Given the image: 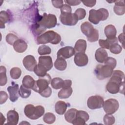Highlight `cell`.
<instances>
[{
  "label": "cell",
  "mask_w": 125,
  "mask_h": 125,
  "mask_svg": "<svg viewBox=\"0 0 125 125\" xmlns=\"http://www.w3.org/2000/svg\"><path fill=\"white\" fill-rule=\"evenodd\" d=\"M61 41V36L53 30L47 31L37 38L38 44L51 43L53 44H57Z\"/></svg>",
  "instance_id": "1"
},
{
  "label": "cell",
  "mask_w": 125,
  "mask_h": 125,
  "mask_svg": "<svg viewBox=\"0 0 125 125\" xmlns=\"http://www.w3.org/2000/svg\"><path fill=\"white\" fill-rule=\"evenodd\" d=\"M109 16L108 11L105 8H100L96 10L91 9L89 12V21L94 24H98L100 21L106 20Z\"/></svg>",
  "instance_id": "2"
},
{
  "label": "cell",
  "mask_w": 125,
  "mask_h": 125,
  "mask_svg": "<svg viewBox=\"0 0 125 125\" xmlns=\"http://www.w3.org/2000/svg\"><path fill=\"white\" fill-rule=\"evenodd\" d=\"M82 33L86 36L87 40L90 42H95L99 39V32L94 28L93 25L89 22L85 21L81 25Z\"/></svg>",
  "instance_id": "3"
},
{
  "label": "cell",
  "mask_w": 125,
  "mask_h": 125,
  "mask_svg": "<svg viewBox=\"0 0 125 125\" xmlns=\"http://www.w3.org/2000/svg\"><path fill=\"white\" fill-rule=\"evenodd\" d=\"M44 108L42 105L34 106L33 104L26 105L24 109L25 116L31 120H36L42 117L44 113Z\"/></svg>",
  "instance_id": "4"
},
{
  "label": "cell",
  "mask_w": 125,
  "mask_h": 125,
  "mask_svg": "<svg viewBox=\"0 0 125 125\" xmlns=\"http://www.w3.org/2000/svg\"><path fill=\"white\" fill-rule=\"evenodd\" d=\"M57 19L55 15L44 13L38 22V25L44 29L52 28L56 26Z\"/></svg>",
  "instance_id": "5"
},
{
  "label": "cell",
  "mask_w": 125,
  "mask_h": 125,
  "mask_svg": "<svg viewBox=\"0 0 125 125\" xmlns=\"http://www.w3.org/2000/svg\"><path fill=\"white\" fill-rule=\"evenodd\" d=\"M113 69L107 65L98 64L95 69L94 73L98 79L102 80L111 77Z\"/></svg>",
  "instance_id": "6"
},
{
  "label": "cell",
  "mask_w": 125,
  "mask_h": 125,
  "mask_svg": "<svg viewBox=\"0 0 125 125\" xmlns=\"http://www.w3.org/2000/svg\"><path fill=\"white\" fill-rule=\"evenodd\" d=\"M51 80L50 76L47 74L44 77H40L38 80L35 81L34 86L32 89L40 94L47 88L49 84L51 83Z\"/></svg>",
  "instance_id": "7"
},
{
  "label": "cell",
  "mask_w": 125,
  "mask_h": 125,
  "mask_svg": "<svg viewBox=\"0 0 125 125\" xmlns=\"http://www.w3.org/2000/svg\"><path fill=\"white\" fill-rule=\"evenodd\" d=\"M103 107L104 112L106 114L112 115L118 110L119 104L117 100L115 99H109L104 101Z\"/></svg>",
  "instance_id": "8"
},
{
  "label": "cell",
  "mask_w": 125,
  "mask_h": 125,
  "mask_svg": "<svg viewBox=\"0 0 125 125\" xmlns=\"http://www.w3.org/2000/svg\"><path fill=\"white\" fill-rule=\"evenodd\" d=\"M104 99L99 95H94L90 97L87 101V105L90 109H96L103 107Z\"/></svg>",
  "instance_id": "9"
},
{
  "label": "cell",
  "mask_w": 125,
  "mask_h": 125,
  "mask_svg": "<svg viewBox=\"0 0 125 125\" xmlns=\"http://www.w3.org/2000/svg\"><path fill=\"white\" fill-rule=\"evenodd\" d=\"M124 83H120L117 82L109 80L106 84V89L109 93L112 94H117L118 92L122 93V91H123L124 93Z\"/></svg>",
  "instance_id": "10"
},
{
  "label": "cell",
  "mask_w": 125,
  "mask_h": 125,
  "mask_svg": "<svg viewBox=\"0 0 125 125\" xmlns=\"http://www.w3.org/2000/svg\"><path fill=\"white\" fill-rule=\"evenodd\" d=\"M60 20L62 24L68 25H75L78 22L79 20L75 13H68L65 14H61Z\"/></svg>",
  "instance_id": "11"
},
{
  "label": "cell",
  "mask_w": 125,
  "mask_h": 125,
  "mask_svg": "<svg viewBox=\"0 0 125 125\" xmlns=\"http://www.w3.org/2000/svg\"><path fill=\"white\" fill-rule=\"evenodd\" d=\"M75 54V51L73 47L67 46L60 48L57 52V58L61 57L63 59H68L72 57Z\"/></svg>",
  "instance_id": "12"
},
{
  "label": "cell",
  "mask_w": 125,
  "mask_h": 125,
  "mask_svg": "<svg viewBox=\"0 0 125 125\" xmlns=\"http://www.w3.org/2000/svg\"><path fill=\"white\" fill-rule=\"evenodd\" d=\"M22 63L26 69L29 71H33L37 64L34 57L31 55L25 56L22 60Z\"/></svg>",
  "instance_id": "13"
},
{
  "label": "cell",
  "mask_w": 125,
  "mask_h": 125,
  "mask_svg": "<svg viewBox=\"0 0 125 125\" xmlns=\"http://www.w3.org/2000/svg\"><path fill=\"white\" fill-rule=\"evenodd\" d=\"M74 61L76 65L82 67L86 65L88 62V58L84 53H77L75 55Z\"/></svg>",
  "instance_id": "14"
},
{
  "label": "cell",
  "mask_w": 125,
  "mask_h": 125,
  "mask_svg": "<svg viewBox=\"0 0 125 125\" xmlns=\"http://www.w3.org/2000/svg\"><path fill=\"white\" fill-rule=\"evenodd\" d=\"M19 85L13 83V85L7 87V91L9 93V99L12 102H16L19 98Z\"/></svg>",
  "instance_id": "15"
},
{
  "label": "cell",
  "mask_w": 125,
  "mask_h": 125,
  "mask_svg": "<svg viewBox=\"0 0 125 125\" xmlns=\"http://www.w3.org/2000/svg\"><path fill=\"white\" fill-rule=\"evenodd\" d=\"M39 63L45 67L47 71L52 68L53 65L52 58L49 56H40L39 58Z\"/></svg>",
  "instance_id": "16"
},
{
  "label": "cell",
  "mask_w": 125,
  "mask_h": 125,
  "mask_svg": "<svg viewBox=\"0 0 125 125\" xmlns=\"http://www.w3.org/2000/svg\"><path fill=\"white\" fill-rule=\"evenodd\" d=\"M7 123L6 124L16 125L18 123L19 115L18 113L15 110H9L7 113Z\"/></svg>",
  "instance_id": "17"
},
{
  "label": "cell",
  "mask_w": 125,
  "mask_h": 125,
  "mask_svg": "<svg viewBox=\"0 0 125 125\" xmlns=\"http://www.w3.org/2000/svg\"><path fill=\"white\" fill-rule=\"evenodd\" d=\"M95 57L96 61L100 63H104L105 60L108 57V54L104 48H98L95 54Z\"/></svg>",
  "instance_id": "18"
},
{
  "label": "cell",
  "mask_w": 125,
  "mask_h": 125,
  "mask_svg": "<svg viewBox=\"0 0 125 125\" xmlns=\"http://www.w3.org/2000/svg\"><path fill=\"white\" fill-rule=\"evenodd\" d=\"M14 50L18 53H23L27 48V43L22 39L17 40L13 44Z\"/></svg>",
  "instance_id": "19"
},
{
  "label": "cell",
  "mask_w": 125,
  "mask_h": 125,
  "mask_svg": "<svg viewBox=\"0 0 125 125\" xmlns=\"http://www.w3.org/2000/svg\"><path fill=\"white\" fill-rule=\"evenodd\" d=\"M113 9L115 13L117 15L122 16L124 15L125 13V4L124 0H116Z\"/></svg>",
  "instance_id": "20"
},
{
  "label": "cell",
  "mask_w": 125,
  "mask_h": 125,
  "mask_svg": "<svg viewBox=\"0 0 125 125\" xmlns=\"http://www.w3.org/2000/svg\"><path fill=\"white\" fill-rule=\"evenodd\" d=\"M105 35L108 39H113L116 37L117 30L115 27L112 24L107 25L104 29Z\"/></svg>",
  "instance_id": "21"
},
{
  "label": "cell",
  "mask_w": 125,
  "mask_h": 125,
  "mask_svg": "<svg viewBox=\"0 0 125 125\" xmlns=\"http://www.w3.org/2000/svg\"><path fill=\"white\" fill-rule=\"evenodd\" d=\"M118 41L117 37L113 39H107L106 40L100 39L99 40V44L101 48L107 49H109L112 44L118 43Z\"/></svg>",
  "instance_id": "22"
},
{
  "label": "cell",
  "mask_w": 125,
  "mask_h": 125,
  "mask_svg": "<svg viewBox=\"0 0 125 125\" xmlns=\"http://www.w3.org/2000/svg\"><path fill=\"white\" fill-rule=\"evenodd\" d=\"M124 73L123 71L119 70H116L113 71L110 79V80L117 82L120 83H124Z\"/></svg>",
  "instance_id": "23"
},
{
  "label": "cell",
  "mask_w": 125,
  "mask_h": 125,
  "mask_svg": "<svg viewBox=\"0 0 125 125\" xmlns=\"http://www.w3.org/2000/svg\"><path fill=\"white\" fill-rule=\"evenodd\" d=\"M86 42L82 39L78 40L75 43L74 50L77 53H85L86 49Z\"/></svg>",
  "instance_id": "24"
},
{
  "label": "cell",
  "mask_w": 125,
  "mask_h": 125,
  "mask_svg": "<svg viewBox=\"0 0 125 125\" xmlns=\"http://www.w3.org/2000/svg\"><path fill=\"white\" fill-rule=\"evenodd\" d=\"M55 111L59 115H63L66 112L67 104L62 101H58L55 104Z\"/></svg>",
  "instance_id": "25"
},
{
  "label": "cell",
  "mask_w": 125,
  "mask_h": 125,
  "mask_svg": "<svg viewBox=\"0 0 125 125\" xmlns=\"http://www.w3.org/2000/svg\"><path fill=\"white\" fill-rule=\"evenodd\" d=\"M77 110L75 108H70L68 109L64 114L65 120L68 123H71L74 120L76 117Z\"/></svg>",
  "instance_id": "26"
},
{
  "label": "cell",
  "mask_w": 125,
  "mask_h": 125,
  "mask_svg": "<svg viewBox=\"0 0 125 125\" xmlns=\"http://www.w3.org/2000/svg\"><path fill=\"white\" fill-rule=\"evenodd\" d=\"M55 67L58 70L63 71L66 68L67 62L65 60L62 58H57L54 62Z\"/></svg>",
  "instance_id": "27"
},
{
  "label": "cell",
  "mask_w": 125,
  "mask_h": 125,
  "mask_svg": "<svg viewBox=\"0 0 125 125\" xmlns=\"http://www.w3.org/2000/svg\"><path fill=\"white\" fill-rule=\"evenodd\" d=\"M51 85L52 87L55 89L62 88L64 86V80L59 77L54 78L51 80Z\"/></svg>",
  "instance_id": "28"
},
{
  "label": "cell",
  "mask_w": 125,
  "mask_h": 125,
  "mask_svg": "<svg viewBox=\"0 0 125 125\" xmlns=\"http://www.w3.org/2000/svg\"><path fill=\"white\" fill-rule=\"evenodd\" d=\"M35 81L29 75L25 76L22 80V84L29 89H32L34 86Z\"/></svg>",
  "instance_id": "29"
},
{
  "label": "cell",
  "mask_w": 125,
  "mask_h": 125,
  "mask_svg": "<svg viewBox=\"0 0 125 125\" xmlns=\"http://www.w3.org/2000/svg\"><path fill=\"white\" fill-rule=\"evenodd\" d=\"M72 92L73 90L71 87L62 88L58 92V96L60 99H66L71 95Z\"/></svg>",
  "instance_id": "30"
},
{
  "label": "cell",
  "mask_w": 125,
  "mask_h": 125,
  "mask_svg": "<svg viewBox=\"0 0 125 125\" xmlns=\"http://www.w3.org/2000/svg\"><path fill=\"white\" fill-rule=\"evenodd\" d=\"M33 71L34 72L35 74H36V75L39 76V77H44L47 74V71L46 68L39 63L36 65Z\"/></svg>",
  "instance_id": "31"
},
{
  "label": "cell",
  "mask_w": 125,
  "mask_h": 125,
  "mask_svg": "<svg viewBox=\"0 0 125 125\" xmlns=\"http://www.w3.org/2000/svg\"><path fill=\"white\" fill-rule=\"evenodd\" d=\"M10 19L9 14L5 11H1L0 13V28H5V23L7 22Z\"/></svg>",
  "instance_id": "32"
},
{
  "label": "cell",
  "mask_w": 125,
  "mask_h": 125,
  "mask_svg": "<svg viewBox=\"0 0 125 125\" xmlns=\"http://www.w3.org/2000/svg\"><path fill=\"white\" fill-rule=\"evenodd\" d=\"M6 69L4 66L0 67V85L3 86L5 85L7 82V78L6 76Z\"/></svg>",
  "instance_id": "33"
},
{
  "label": "cell",
  "mask_w": 125,
  "mask_h": 125,
  "mask_svg": "<svg viewBox=\"0 0 125 125\" xmlns=\"http://www.w3.org/2000/svg\"><path fill=\"white\" fill-rule=\"evenodd\" d=\"M19 94L21 98H27L30 96L31 94V90L30 89L25 87L22 84L19 90Z\"/></svg>",
  "instance_id": "34"
},
{
  "label": "cell",
  "mask_w": 125,
  "mask_h": 125,
  "mask_svg": "<svg viewBox=\"0 0 125 125\" xmlns=\"http://www.w3.org/2000/svg\"><path fill=\"white\" fill-rule=\"evenodd\" d=\"M44 122L48 124H51L55 122L56 120L55 115L51 112L46 113L43 117Z\"/></svg>",
  "instance_id": "35"
},
{
  "label": "cell",
  "mask_w": 125,
  "mask_h": 125,
  "mask_svg": "<svg viewBox=\"0 0 125 125\" xmlns=\"http://www.w3.org/2000/svg\"><path fill=\"white\" fill-rule=\"evenodd\" d=\"M11 77L14 80L18 79L21 75V70L19 67H13L11 69L10 71Z\"/></svg>",
  "instance_id": "36"
},
{
  "label": "cell",
  "mask_w": 125,
  "mask_h": 125,
  "mask_svg": "<svg viewBox=\"0 0 125 125\" xmlns=\"http://www.w3.org/2000/svg\"><path fill=\"white\" fill-rule=\"evenodd\" d=\"M38 52L40 55H48L51 53V49L49 46L45 45H42L38 48Z\"/></svg>",
  "instance_id": "37"
},
{
  "label": "cell",
  "mask_w": 125,
  "mask_h": 125,
  "mask_svg": "<svg viewBox=\"0 0 125 125\" xmlns=\"http://www.w3.org/2000/svg\"><path fill=\"white\" fill-rule=\"evenodd\" d=\"M104 122L105 125H112L115 123V119L113 116L110 114H105L104 116Z\"/></svg>",
  "instance_id": "38"
},
{
  "label": "cell",
  "mask_w": 125,
  "mask_h": 125,
  "mask_svg": "<svg viewBox=\"0 0 125 125\" xmlns=\"http://www.w3.org/2000/svg\"><path fill=\"white\" fill-rule=\"evenodd\" d=\"M109 49L112 53L115 54H118L122 52V47L118 43H116L112 44Z\"/></svg>",
  "instance_id": "39"
},
{
  "label": "cell",
  "mask_w": 125,
  "mask_h": 125,
  "mask_svg": "<svg viewBox=\"0 0 125 125\" xmlns=\"http://www.w3.org/2000/svg\"><path fill=\"white\" fill-rule=\"evenodd\" d=\"M18 39V37L13 33H9L6 36V42L12 45H13L14 42Z\"/></svg>",
  "instance_id": "40"
},
{
  "label": "cell",
  "mask_w": 125,
  "mask_h": 125,
  "mask_svg": "<svg viewBox=\"0 0 125 125\" xmlns=\"http://www.w3.org/2000/svg\"><path fill=\"white\" fill-rule=\"evenodd\" d=\"M104 63V64L107 65L111 67L113 69H114L116 66L117 61L115 58L110 57H107Z\"/></svg>",
  "instance_id": "41"
},
{
  "label": "cell",
  "mask_w": 125,
  "mask_h": 125,
  "mask_svg": "<svg viewBox=\"0 0 125 125\" xmlns=\"http://www.w3.org/2000/svg\"><path fill=\"white\" fill-rule=\"evenodd\" d=\"M76 117H80L83 119L85 122H87L89 118L88 114L83 110H77Z\"/></svg>",
  "instance_id": "42"
},
{
  "label": "cell",
  "mask_w": 125,
  "mask_h": 125,
  "mask_svg": "<svg viewBox=\"0 0 125 125\" xmlns=\"http://www.w3.org/2000/svg\"><path fill=\"white\" fill-rule=\"evenodd\" d=\"M78 17L79 20H81L84 18L86 16V11L83 8H78L74 13Z\"/></svg>",
  "instance_id": "43"
},
{
  "label": "cell",
  "mask_w": 125,
  "mask_h": 125,
  "mask_svg": "<svg viewBox=\"0 0 125 125\" xmlns=\"http://www.w3.org/2000/svg\"><path fill=\"white\" fill-rule=\"evenodd\" d=\"M71 11L72 9L71 6L67 4H63L61 8V14L71 13Z\"/></svg>",
  "instance_id": "44"
},
{
  "label": "cell",
  "mask_w": 125,
  "mask_h": 125,
  "mask_svg": "<svg viewBox=\"0 0 125 125\" xmlns=\"http://www.w3.org/2000/svg\"><path fill=\"white\" fill-rule=\"evenodd\" d=\"M0 104H2L4 103H5L6 100L8 99V96L5 91H0Z\"/></svg>",
  "instance_id": "45"
},
{
  "label": "cell",
  "mask_w": 125,
  "mask_h": 125,
  "mask_svg": "<svg viewBox=\"0 0 125 125\" xmlns=\"http://www.w3.org/2000/svg\"><path fill=\"white\" fill-rule=\"evenodd\" d=\"M51 93H52V89L50 87L48 86L47 88H46L45 90L42 92L41 93H40V94L43 97L48 98L51 96Z\"/></svg>",
  "instance_id": "46"
},
{
  "label": "cell",
  "mask_w": 125,
  "mask_h": 125,
  "mask_svg": "<svg viewBox=\"0 0 125 125\" xmlns=\"http://www.w3.org/2000/svg\"><path fill=\"white\" fill-rule=\"evenodd\" d=\"M53 5L56 8H61L63 5V1L62 0H52Z\"/></svg>",
  "instance_id": "47"
},
{
  "label": "cell",
  "mask_w": 125,
  "mask_h": 125,
  "mask_svg": "<svg viewBox=\"0 0 125 125\" xmlns=\"http://www.w3.org/2000/svg\"><path fill=\"white\" fill-rule=\"evenodd\" d=\"M64 2L70 6H76L79 5L81 3L80 0H64Z\"/></svg>",
  "instance_id": "48"
},
{
  "label": "cell",
  "mask_w": 125,
  "mask_h": 125,
  "mask_svg": "<svg viewBox=\"0 0 125 125\" xmlns=\"http://www.w3.org/2000/svg\"><path fill=\"white\" fill-rule=\"evenodd\" d=\"M96 0H90V1H82L83 4L87 7H92L94 6L96 3Z\"/></svg>",
  "instance_id": "49"
},
{
  "label": "cell",
  "mask_w": 125,
  "mask_h": 125,
  "mask_svg": "<svg viewBox=\"0 0 125 125\" xmlns=\"http://www.w3.org/2000/svg\"><path fill=\"white\" fill-rule=\"evenodd\" d=\"M118 39L119 40V42L121 43H122L123 48H125V47H124V42H125V35H124V33H123L120 34L118 36Z\"/></svg>",
  "instance_id": "50"
},
{
  "label": "cell",
  "mask_w": 125,
  "mask_h": 125,
  "mask_svg": "<svg viewBox=\"0 0 125 125\" xmlns=\"http://www.w3.org/2000/svg\"><path fill=\"white\" fill-rule=\"evenodd\" d=\"M72 84V81L70 80H64V86L63 88L71 87Z\"/></svg>",
  "instance_id": "51"
},
{
  "label": "cell",
  "mask_w": 125,
  "mask_h": 125,
  "mask_svg": "<svg viewBox=\"0 0 125 125\" xmlns=\"http://www.w3.org/2000/svg\"><path fill=\"white\" fill-rule=\"evenodd\" d=\"M5 121V117L2 115V113H0V122H1V125H3V123Z\"/></svg>",
  "instance_id": "52"
}]
</instances>
